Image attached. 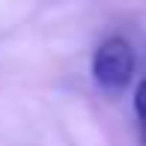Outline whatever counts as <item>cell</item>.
<instances>
[{
  "label": "cell",
  "mask_w": 146,
  "mask_h": 146,
  "mask_svg": "<svg viewBox=\"0 0 146 146\" xmlns=\"http://www.w3.org/2000/svg\"><path fill=\"white\" fill-rule=\"evenodd\" d=\"M134 113H137V125H140V140L146 146V78L134 87Z\"/></svg>",
  "instance_id": "cell-2"
},
{
  "label": "cell",
  "mask_w": 146,
  "mask_h": 146,
  "mask_svg": "<svg viewBox=\"0 0 146 146\" xmlns=\"http://www.w3.org/2000/svg\"><path fill=\"white\" fill-rule=\"evenodd\" d=\"M134 48L125 36H108L92 54V78L98 90L122 92L134 78Z\"/></svg>",
  "instance_id": "cell-1"
}]
</instances>
